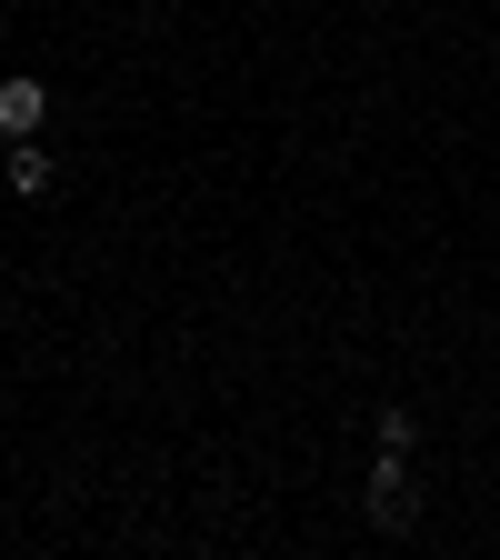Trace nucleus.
I'll list each match as a JSON object with an SVG mask.
<instances>
[{
	"instance_id": "1",
	"label": "nucleus",
	"mask_w": 500,
	"mask_h": 560,
	"mask_svg": "<svg viewBox=\"0 0 500 560\" xmlns=\"http://www.w3.org/2000/svg\"><path fill=\"white\" fill-rule=\"evenodd\" d=\"M361 501H371V521H381V530H410V521H420V490H410V451H381V460H371Z\"/></svg>"
},
{
	"instance_id": "2",
	"label": "nucleus",
	"mask_w": 500,
	"mask_h": 560,
	"mask_svg": "<svg viewBox=\"0 0 500 560\" xmlns=\"http://www.w3.org/2000/svg\"><path fill=\"white\" fill-rule=\"evenodd\" d=\"M40 120H50V91L31 70H11V81H0V140H40Z\"/></svg>"
},
{
	"instance_id": "3",
	"label": "nucleus",
	"mask_w": 500,
	"mask_h": 560,
	"mask_svg": "<svg viewBox=\"0 0 500 560\" xmlns=\"http://www.w3.org/2000/svg\"><path fill=\"white\" fill-rule=\"evenodd\" d=\"M0 180H11V200H40L60 180V161L40 151V140H11V161H0Z\"/></svg>"
},
{
	"instance_id": "4",
	"label": "nucleus",
	"mask_w": 500,
	"mask_h": 560,
	"mask_svg": "<svg viewBox=\"0 0 500 560\" xmlns=\"http://www.w3.org/2000/svg\"><path fill=\"white\" fill-rule=\"evenodd\" d=\"M371 431H381V451H420V410H381Z\"/></svg>"
}]
</instances>
